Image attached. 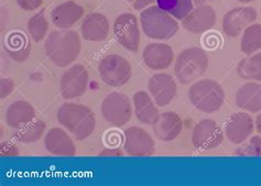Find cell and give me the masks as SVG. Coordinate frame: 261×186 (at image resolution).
<instances>
[{
	"label": "cell",
	"instance_id": "obj_14",
	"mask_svg": "<svg viewBox=\"0 0 261 186\" xmlns=\"http://www.w3.org/2000/svg\"><path fill=\"white\" fill-rule=\"evenodd\" d=\"M255 122L247 113H236L229 117L225 125V135L233 144H242L252 135Z\"/></svg>",
	"mask_w": 261,
	"mask_h": 186
},
{
	"label": "cell",
	"instance_id": "obj_19",
	"mask_svg": "<svg viewBox=\"0 0 261 186\" xmlns=\"http://www.w3.org/2000/svg\"><path fill=\"white\" fill-rule=\"evenodd\" d=\"M84 16V8L75 2H66L57 6L51 12L52 22L61 30L72 28Z\"/></svg>",
	"mask_w": 261,
	"mask_h": 186
},
{
	"label": "cell",
	"instance_id": "obj_18",
	"mask_svg": "<svg viewBox=\"0 0 261 186\" xmlns=\"http://www.w3.org/2000/svg\"><path fill=\"white\" fill-rule=\"evenodd\" d=\"M44 146L47 152L53 155L73 156L76 154V147L72 138L61 128H52L46 132Z\"/></svg>",
	"mask_w": 261,
	"mask_h": 186
},
{
	"label": "cell",
	"instance_id": "obj_3",
	"mask_svg": "<svg viewBox=\"0 0 261 186\" xmlns=\"http://www.w3.org/2000/svg\"><path fill=\"white\" fill-rule=\"evenodd\" d=\"M188 96L191 104L205 114L218 112L225 101L224 88L211 78L195 82L190 87Z\"/></svg>",
	"mask_w": 261,
	"mask_h": 186
},
{
	"label": "cell",
	"instance_id": "obj_11",
	"mask_svg": "<svg viewBox=\"0 0 261 186\" xmlns=\"http://www.w3.org/2000/svg\"><path fill=\"white\" fill-rule=\"evenodd\" d=\"M123 150L132 156H150L154 153L155 143L145 129L130 127L123 131Z\"/></svg>",
	"mask_w": 261,
	"mask_h": 186
},
{
	"label": "cell",
	"instance_id": "obj_33",
	"mask_svg": "<svg viewBox=\"0 0 261 186\" xmlns=\"http://www.w3.org/2000/svg\"><path fill=\"white\" fill-rule=\"evenodd\" d=\"M20 8L25 11H33L39 9L43 4V0H16Z\"/></svg>",
	"mask_w": 261,
	"mask_h": 186
},
{
	"label": "cell",
	"instance_id": "obj_29",
	"mask_svg": "<svg viewBox=\"0 0 261 186\" xmlns=\"http://www.w3.org/2000/svg\"><path fill=\"white\" fill-rule=\"evenodd\" d=\"M47 30H49V22L43 10L34 15L28 21V31L36 42H40L45 38Z\"/></svg>",
	"mask_w": 261,
	"mask_h": 186
},
{
	"label": "cell",
	"instance_id": "obj_39",
	"mask_svg": "<svg viewBox=\"0 0 261 186\" xmlns=\"http://www.w3.org/2000/svg\"><path fill=\"white\" fill-rule=\"evenodd\" d=\"M127 2H132V0H127Z\"/></svg>",
	"mask_w": 261,
	"mask_h": 186
},
{
	"label": "cell",
	"instance_id": "obj_38",
	"mask_svg": "<svg viewBox=\"0 0 261 186\" xmlns=\"http://www.w3.org/2000/svg\"><path fill=\"white\" fill-rule=\"evenodd\" d=\"M237 2H239V3H242V4H249V3L253 2V0H237Z\"/></svg>",
	"mask_w": 261,
	"mask_h": 186
},
{
	"label": "cell",
	"instance_id": "obj_15",
	"mask_svg": "<svg viewBox=\"0 0 261 186\" xmlns=\"http://www.w3.org/2000/svg\"><path fill=\"white\" fill-rule=\"evenodd\" d=\"M216 22V12L207 5L197 6L182 20V25L191 33L200 34L211 30Z\"/></svg>",
	"mask_w": 261,
	"mask_h": 186
},
{
	"label": "cell",
	"instance_id": "obj_16",
	"mask_svg": "<svg viewBox=\"0 0 261 186\" xmlns=\"http://www.w3.org/2000/svg\"><path fill=\"white\" fill-rule=\"evenodd\" d=\"M142 59L150 70L163 71L172 65L174 52L168 44L150 43L143 50Z\"/></svg>",
	"mask_w": 261,
	"mask_h": 186
},
{
	"label": "cell",
	"instance_id": "obj_6",
	"mask_svg": "<svg viewBox=\"0 0 261 186\" xmlns=\"http://www.w3.org/2000/svg\"><path fill=\"white\" fill-rule=\"evenodd\" d=\"M98 73L102 82L113 87H120L132 78V65L127 59L118 54L106 55L98 64Z\"/></svg>",
	"mask_w": 261,
	"mask_h": 186
},
{
	"label": "cell",
	"instance_id": "obj_26",
	"mask_svg": "<svg viewBox=\"0 0 261 186\" xmlns=\"http://www.w3.org/2000/svg\"><path fill=\"white\" fill-rule=\"evenodd\" d=\"M237 73L243 79L261 82V52L240 61Z\"/></svg>",
	"mask_w": 261,
	"mask_h": 186
},
{
	"label": "cell",
	"instance_id": "obj_27",
	"mask_svg": "<svg viewBox=\"0 0 261 186\" xmlns=\"http://www.w3.org/2000/svg\"><path fill=\"white\" fill-rule=\"evenodd\" d=\"M240 50L247 55L261 50V24L252 23L246 28L240 41Z\"/></svg>",
	"mask_w": 261,
	"mask_h": 186
},
{
	"label": "cell",
	"instance_id": "obj_36",
	"mask_svg": "<svg viewBox=\"0 0 261 186\" xmlns=\"http://www.w3.org/2000/svg\"><path fill=\"white\" fill-rule=\"evenodd\" d=\"M256 128H257V131L261 135V113L257 116L256 118Z\"/></svg>",
	"mask_w": 261,
	"mask_h": 186
},
{
	"label": "cell",
	"instance_id": "obj_7",
	"mask_svg": "<svg viewBox=\"0 0 261 186\" xmlns=\"http://www.w3.org/2000/svg\"><path fill=\"white\" fill-rule=\"evenodd\" d=\"M100 112L104 119L115 127H123L133 117V106L128 96L114 92L102 100Z\"/></svg>",
	"mask_w": 261,
	"mask_h": 186
},
{
	"label": "cell",
	"instance_id": "obj_22",
	"mask_svg": "<svg viewBox=\"0 0 261 186\" xmlns=\"http://www.w3.org/2000/svg\"><path fill=\"white\" fill-rule=\"evenodd\" d=\"M36 118V110L27 100H17L6 112V122L10 128L18 130Z\"/></svg>",
	"mask_w": 261,
	"mask_h": 186
},
{
	"label": "cell",
	"instance_id": "obj_31",
	"mask_svg": "<svg viewBox=\"0 0 261 186\" xmlns=\"http://www.w3.org/2000/svg\"><path fill=\"white\" fill-rule=\"evenodd\" d=\"M15 89V82L8 77H3L0 79V97L3 99L8 97V96L13 92Z\"/></svg>",
	"mask_w": 261,
	"mask_h": 186
},
{
	"label": "cell",
	"instance_id": "obj_21",
	"mask_svg": "<svg viewBox=\"0 0 261 186\" xmlns=\"http://www.w3.org/2000/svg\"><path fill=\"white\" fill-rule=\"evenodd\" d=\"M235 102L240 108L251 114L261 112V83L249 82L238 88Z\"/></svg>",
	"mask_w": 261,
	"mask_h": 186
},
{
	"label": "cell",
	"instance_id": "obj_35",
	"mask_svg": "<svg viewBox=\"0 0 261 186\" xmlns=\"http://www.w3.org/2000/svg\"><path fill=\"white\" fill-rule=\"evenodd\" d=\"M155 0H135L134 4V8L136 10H141L145 9L146 7H148L149 5H151L152 3H154Z\"/></svg>",
	"mask_w": 261,
	"mask_h": 186
},
{
	"label": "cell",
	"instance_id": "obj_9",
	"mask_svg": "<svg viewBox=\"0 0 261 186\" xmlns=\"http://www.w3.org/2000/svg\"><path fill=\"white\" fill-rule=\"evenodd\" d=\"M115 38L125 49L137 52L140 43V29L138 19L133 13H121L114 22Z\"/></svg>",
	"mask_w": 261,
	"mask_h": 186
},
{
	"label": "cell",
	"instance_id": "obj_25",
	"mask_svg": "<svg viewBox=\"0 0 261 186\" xmlns=\"http://www.w3.org/2000/svg\"><path fill=\"white\" fill-rule=\"evenodd\" d=\"M155 3L160 9L177 20H183L194 9L193 0H155Z\"/></svg>",
	"mask_w": 261,
	"mask_h": 186
},
{
	"label": "cell",
	"instance_id": "obj_8",
	"mask_svg": "<svg viewBox=\"0 0 261 186\" xmlns=\"http://www.w3.org/2000/svg\"><path fill=\"white\" fill-rule=\"evenodd\" d=\"M89 83L88 72L82 64H75L62 74L60 81V91L64 99H74L83 96Z\"/></svg>",
	"mask_w": 261,
	"mask_h": 186
},
{
	"label": "cell",
	"instance_id": "obj_1",
	"mask_svg": "<svg viewBox=\"0 0 261 186\" xmlns=\"http://www.w3.org/2000/svg\"><path fill=\"white\" fill-rule=\"evenodd\" d=\"M81 39L76 31H52L46 38L44 51L53 64L66 67L73 64L81 53Z\"/></svg>",
	"mask_w": 261,
	"mask_h": 186
},
{
	"label": "cell",
	"instance_id": "obj_28",
	"mask_svg": "<svg viewBox=\"0 0 261 186\" xmlns=\"http://www.w3.org/2000/svg\"><path fill=\"white\" fill-rule=\"evenodd\" d=\"M45 131V123L40 119H34L27 123L25 126L17 130L15 134L16 139L23 143L37 142L41 139Z\"/></svg>",
	"mask_w": 261,
	"mask_h": 186
},
{
	"label": "cell",
	"instance_id": "obj_32",
	"mask_svg": "<svg viewBox=\"0 0 261 186\" xmlns=\"http://www.w3.org/2000/svg\"><path fill=\"white\" fill-rule=\"evenodd\" d=\"M0 153L3 156H15L19 154V150L15 143L3 141L2 146H0Z\"/></svg>",
	"mask_w": 261,
	"mask_h": 186
},
{
	"label": "cell",
	"instance_id": "obj_24",
	"mask_svg": "<svg viewBox=\"0 0 261 186\" xmlns=\"http://www.w3.org/2000/svg\"><path fill=\"white\" fill-rule=\"evenodd\" d=\"M6 50L9 57L17 62H24L31 52L30 41L22 32H12L6 40Z\"/></svg>",
	"mask_w": 261,
	"mask_h": 186
},
{
	"label": "cell",
	"instance_id": "obj_40",
	"mask_svg": "<svg viewBox=\"0 0 261 186\" xmlns=\"http://www.w3.org/2000/svg\"><path fill=\"white\" fill-rule=\"evenodd\" d=\"M211 2H214V0H211Z\"/></svg>",
	"mask_w": 261,
	"mask_h": 186
},
{
	"label": "cell",
	"instance_id": "obj_20",
	"mask_svg": "<svg viewBox=\"0 0 261 186\" xmlns=\"http://www.w3.org/2000/svg\"><path fill=\"white\" fill-rule=\"evenodd\" d=\"M81 32L86 41H92V42L104 41L109 34L108 19L99 12L89 13L82 23Z\"/></svg>",
	"mask_w": 261,
	"mask_h": 186
},
{
	"label": "cell",
	"instance_id": "obj_10",
	"mask_svg": "<svg viewBox=\"0 0 261 186\" xmlns=\"http://www.w3.org/2000/svg\"><path fill=\"white\" fill-rule=\"evenodd\" d=\"M223 141V130L213 119H203L197 122L192 132V144L198 150L215 149L221 146Z\"/></svg>",
	"mask_w": 261,
	"mask_h": 186
},
{
	"label": "cell",
	"instance_id": "obj_37",
	"mask_svg": "<svg viewBox=\"0 0 261 186\" xmlns=\"http://www.w3.org/2000/svg\"><path fill=\"white\" fill-rule=\"evenodd\" d=\"M193 2H194V5L201 6V5H204V3L206 2V0H193Z\"/></svg>",
	"mask_w": 261,
	"mask_h": 186
},
{
	"label": "cell",
	"instance_id": "obj_23",
	"mask_svg": "<svg viewBox=\"0 0 261 186\" xmlns=\"http://www.w3.org/2000/svg\"><path fill=\"white\" fill-rule=\"evenodd\" d=\"M133 102L137 119L145 125L152 126L160 115L153 98L148 93L140 91L134 95Z\"/></svg>",
	"mask_w": 261,
	"mask_h": 186
},
{
	"label": "cell",
	"instance_id": "obj_2",
	"mask_svg": "<svg viewBox=\"0 0 261 186\" xmlns=\"http://www.w3.org/2000/svg\"><path fill=\"white\" fill-rule=\"evenodd\" d=\"M57 119L79 141L87 139L96 128V117L92 109L75 102L62 105L58 110Z\"/></svg>",
	"mask_w": 261,
	"mask_h": 186
},
{
	"label": "cell",
	"instance_id": "obj_17",
	"mask_svg": "<svg viewBox=\"0 0 261 186\" xmlns=\"http://www.w3.org/2000/svg\"><path fill=\"white\" fill-rule=\"evenodd\" d=\"M153 132L160 141L171 142L181 135L183 121L181 117L173 112L162 113L152 125Z\"/></svg>",
	"mask_w": 261,
	"mask_h": 186
},
{
	"label": "cell",
	"instance_id": "obj_30",
	"mask_svg": "<svg viewBox=\"0 0 261 186\" xmlns=\"http://www.w3.org/2000/svg\"><path fill=\"white\" fill-rule=\"evenodd\" d=\"M236 155L261 156V137L253 136L247 142L242 143V146L236 151Z\"/></svg>",
	"mask_w": 261,
	"mask_h": 186
},
{
	"label": "cell",
	"instance_id": "obj_13",
	"mask_svg": "<svg viewBox=\"0 0 261 186\" xmlns=\"http://www.w3.org/2000/svg\"><path fill=\"white\" fill-rule=\"evenodd\" d=\"M257 19V11L252 7H237L229 10L223 18V31L229 38H237L247 26Z\"/></svg>",
	"mask_w": 261,
	"mask_h": 186
},
{
	"label": "cell",
	"instance_id": "obj_4",
	"mask_svg": "<svg viewBox=\"0 0 261 186\" xmlns=\"http://www.w3.org/2000/svg\"><path fill=\"white\" fill-rule=\"evenodd\" d=\"M208 64V57L203 49L189 47L178 54L174 64V74L181 84L188 85L203 76Z\"/></svg>",
	"mask_w": 261,
	"mask_h": 186
},
{
	"label": "cell",
	"instance_id": "obj_12",
	"mask_svg": "<svg viewBox=\"0 0 261 186\" xmlns=\"http://www.w3.org/2000/svg\"><path fill=\"white\" fill-rule=\"evenodd\" d=\"M148 89L156 106L166 107L175 98L177 85L170 74L159 73L151 76L148 82Z\"/></svg>",
	"mask_w": 261,
	"mask_h": 186
},
{
	"label": "cell",
	"instance_id": "obj_34",
	"mask_svg": "<svg viewBox=\"0 0 261 186\" xmlns=\"http://www.w3.org/2000/svg\"><path fill=\"white\" fill-rule=\"evenodd\" d=\"M100 156H122L123 152L119 148H108L99 153Z\"/></svg>",
	"mask_w": 261,
	"mask_h": 186
},
{
	"label": "cell",
	"instance_id": "obj_5",
	"mask_svg": "<svg viewBox=\"0 0 261 186\" xmlns=\"http://www.w3.org/2000/svg\"><path fill=\"white\" fill-rule=\"evenodd\" d=\"M140 23L143 33L154 40H169L173 38L178 30L176 20L158 6L149 7L141 11Z\"/></svg>",
	"mask_w": 261,
	"mask_h": 186
}]
</instances>
